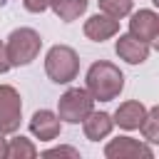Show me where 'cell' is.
Here are the masks:
<instances>
[{"label": "cell", "instance_id": "obj_1", "mask_svg": "<svg viewBox=\"0 0 159 159\" xmlns=\"http://www.w3.org/2000/svg\"><path fill=\"white\" fill-rule=\"evenodd\" d=\"M87 92L94 97V102H112L119 97V92L124 89V75L117 65L99 60L87 70Z\"/></svg>", "mask_w": 159, "mask_h": 159}, {"label": "cell", "instance_id": "obj_2", "mask_svg": "<svg viewBox=\"0 0 159 159\" xmlns=\"http://www.w3.org/2000/svg\"><path fill=\"white\" fill-rule=\"evenodd\" d=\"M40 47H42V37H40L37 30H32V27H17V30H12L7 35V42H5L10 67H25V65H30L40 55Z\"/></svg>", "mask_w": 159, "mask_h": 159}, {"label": "cell", "instance_id": "obj_3", "mask_svg": "<svg viewBox=\"0 0 159 159\" xmlns=\"http://www.w3.org/2000/svg\"><path fill=\"white\" fill-rule=\"evenodd\" d=\"M45 72L55 84H70L80 72V55L70 45H55L45 55Z\"/></svg>", "mask_w": 159, "mask_h": 159}, {"label": "cell", "instance_id": "obj_4", "mask_svg": "<svg viewBox=\"0 0 159 159\" xmlns=\"http://www.w3.org/2000/svg\"><path fill=\"white\" fill-rule=\"evenodd\" d=\"M92 109H94V97L87 92V87H70L57 99V117L67 124H80Z\"/></svg>", "mask_w": 159, "mask_h": 159}, {"label": "cell", "instance_id": "obj_5", "mask_svg": "<svg viewBox=\"0 0 159 159\" xmlns=\"http://www.w3.org/2000/svg\"><path fill=\"white\" fill-rule=\"evenodd\" d=\"M22 119V99L20 92L10 84H0V132L12 134L20 129Z\"/></svg>", "mask_w": 159, "mask_h": 159}, {"label": "cell", "instance_id": "obj_6", "mask_svg": "<svg viewBox=\"0 0 159 159\" xmlns=\"http://www.w3.org/2000/svg\"><path fill=\"white\" fill-rule=\"evenodd\" d=\"M104 157L107 159H152L154 152L149 144L139 142V139H132V137H117V139H109L107 147H104Z\"/></svg>", "mask_w": 159, "mask_h": 159}, {"label": "cell", "instance_id": "obj_7", "mask_svg": "<svg viewBox=\"0 0 159 159\" xmlns=\"http://www.w3.org/2000/svg\"><path fill=\"white\" fill-rule=\"evenodd\" d=\"M114 52H117L119 60H124L129 65H142L149 57V42H144V40L134 37L132 32H127V35H119V40L114 42Z\"/></svg>", "mask_w": 159, "mask_h": 159}, {"label": "cell", "instance_id": "obj_8", "mask_svg": "<svg viewBox=\"0 0 159 159\" xmlns=\"http://www.w3.org/2000/svg\"><path fill=\"white\" fill-rule=\"evenodd\" d=\"M60 129H62V119L50 112V109H37L30 119V132L40 139V142H52L60 137Z\"/></svg>", "mask_w": 159, "mask_h": 159}, {"label": "cell", "instance_id": "obj_9", "mask_svg": "<svg viewBox=\"0 0 159 159\" xmlns=\"http://www.w3.org/2000/svg\"><path fill=\"white\" fill-rule=\"evenodd\" d=\"M82 30H84V35L89 40L104 42V40H109V37H114L119 32V20L117 17H109L104 12H97V15H92V17L84 20V27Z\"/></svg>", "mask_w": 159, "mask_h": 159}, {"label": "cell", "instance_id": "obj_10", "mask_svg": "<svg viewBox=\"0 0 159 159\" xmlns=\"http://www.w3.org/2000/svg\"><path fill=\"white\" fill-rule=\"evenodd\" d=\"M144 117H147V107H144L139 99H127V102H122V104L117 107V112L112 114L114 124L122 127V129H127V132L139 129L142 122H144Z\"/></svg>", "mask_w": 159, "mask_h": 159}, {"label": "cell", "instance_id": "obj_11", "mask_svg": "<svg viewBox=\"0 0 159 159\" xmlns=\"http://www.w3.org/2000/svg\"><path fill=\"white\" fill-rule=\"evenodd\" d=\"M82 129H84V137L89 142H99V139H107L114 129V119L112 114L107 112H89L84 119H82Z\"/></svg>", "mask_w": 159, "mask_h": 159}, {"label": "cell", "instance_id": "obj_12", "mask_svg": "<svg viewBox=\"0 0 159 159\" xmlns=\"http://www.w3.org/2000/svg\"><path fill=\"white\" fill-rule=\"evenodd\" d=\"M159 30V15L154 10H139L129 17V32L144 42H152Z\"/></svg>", "mask_w": 159, "mask_h": 159}, {"label": "cell", "instance_id": "obj_13", "mask_svg": "<svg viewBox=\"0 0 159 159\" xmlns=\"http://www.w3.org/2000/svg\"><path fill=\"white\" fill-rule=\"evenodd\" d=\"M89 0H50V7L52 12L62 20V22H72L77 20L80 15H84Z\"/></svg>", "mask_w": 159, "mask_h": 159}, {"label": "cell", "instance_id": "obj_14", "mask_svg": "<svg viewBox=\"0 0 159 159\" xmlns=\"http://www.w3.org/2000/svg\"><path fill=\"white\" fill-rule=\"evenodd\" d=\"M7 157L10 159H35L37 157V147L32 144V139L17 134L15 139L7 142Z\"/></svg>", "mask_w": 159, "mask_h": 159}, {"label": "cell", "instance_id": "obj_15", "mask_svg": "<svg viewBox=\"0 0 159 159\" xmlns=\"http://www.w3.org/2000/svg\"><path fill=\"white\" fill-rule=\"evenodd\" d=\"M142 137L149 142V144H159V104L147 109V117L142 122Z\"/></svg>", "mask_w": 159, "mask_h": 159}, {"label": "cell", "instance_id": "obj_16", "mask_svg": "<svg viewBox=\"0 0 159 159\" xmlns=\"http://www.w3.org/2000/svg\"><path fill=\"white\" fill-rule=\"evenodd\" d=\"M99 2V12L109 15V17H127L132 12V0H97Z\"/></svg>", "mask_w": 159, "mask_h": 159}, {"label": "cell", "instance_id": "obj_17", "mask_svg": "<svg viewBox=\"0 0 159 159\" xmlns=\"http://www.w3.org/2000/svg\"><path fill=\"white\" fill-rule=\"evenodd\" d=\"M42 157L45 159H50V157H72V159H80V152L75 147H55V149L42 152Z\"/></svg>", "mask_w": 159, "mask_h": 159}, {"label": "cell", "instance_id": "obj_18", "mask_svg": "<svg viewBox=\"0 0 159 159\" xmlns=\"http://www.w3.org/2000/svg\"><path fill=\"white\" fill-rule=\"evenodd\" d=\"M27 12H45L50 7V0H22Z\"/></svg>", "mask_w": 159, "mask_h": 159}, {"label": "cell", "instance_id": "obj_19", "mask_svg": "<svg viewBox=\"0 0 159 159\" xmlns=\"http://www.w3.org/2000/svg\"><path fill=\"white\" fill-rule=\"evenodd\" d=\"M10 70V60H7V50H5V42L0 40V75H5Z\"/></svg>", "mask_w": 159, "mask_h": 159}, {"label": "cell", "instance_id": "obj_20", "mask_svg": "<svg viewBox=\"0 0 159 159\" xmlns=\"http://www.w3.org/2000/svg\"><path fill=\"white\" fill-rule=\"evenodd\" d=\"M7 157V139H5V134L0 132V159H5Z\"/></svg>", "mask_w": 159, "mask_h": 159}, {"label": "cell", "instance_id": "obj_21", "mask_svg": "<svg viewBox=\"0 0 159 159\" xmlns=\"http://www.w3.org/2000/svg\"><path fill=\"white\" fill-rule=\"evenodd\" d=\"M149 45H152V47H154V50H157V52H159V30H157V35H154V40H152V42H149Z\"/></svg>", "mask_w": 159, "mask_h": 159}, {"label": "cell", "instance_id": "obj_22", "mask_svg": "<svg viewBox=\"0 0 159 159\" xmlns=\"http://www.w3.org/2000/svg\"><path fill=\"white\" fill-rule=\"evenodd\" d=\"M152 2H154V5H157V7H159V0H152Z\"/></svg>", "mask_w": 159, "mask_h": 159}, {"label": "cell", "instance_id": "obj_23", "mask_svg": "<svg viewBox=\"0 0 159 159\" xmlns=\"http://www.w3.org/2000/svg\"><path fill=\"white\" fill-rule=\"evenodd\" d=\"M0 2H7V0H0Z\"/></svg>", "mask_w": 159, "mask_h": 159}]
</instances>
